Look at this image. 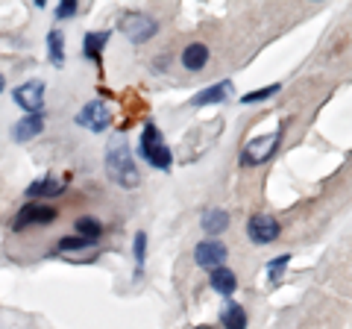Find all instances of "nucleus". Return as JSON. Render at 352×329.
Instances as JSON below:
<instances>
[{"label":"nucleus","mask_w":352,"mask_h":329,"mask_svg":"<svg viewBox=\"0 0 352 329\" xmlns=\"http://www.w3.org/2000/svg\"><path fill=\"white\" fill-rule=\"evenodd\" d=\"M106 173L115 185H120V189H126V191L141 185V171H138L135 156H132V150L124 138H115L112 145L106 147Z\"/></svg>","instance_id":"obj_1"},{"label":"nucleus","mask_w":352,"mask_h":329,"mask_svg":"<svg viewBox=\"0 0 352 329\" xmlns=\"http://www.w3.org/2000/svg\"><path fill=\"white\" fill-rule=\"evenodd\" d=\"M141 156H144V159L153 164V168L170 171L173 153H170L168 145H164V138H162V133H159L156 124H147L144 133H141Z\"/></svg>","instance_id":"obj_2"},{"label":"nucleus","mask_w":352,"mask_h":329,"mask_svg":"<svg viewBox=\"0 0 352 329\" xmlns=\"http://www.w3.org/2000/svg\"><path fill=\"white\" fill-rule=\"evenodd\" d=\"M279 138H282V129H273V133L267 136H258L244 145V150H241V164L244 168H256V164H264L273 153H276L279 147Z\"/></svg>","instance_id":"obj_3"},{"label":"nucleus","mask_w":352,"mask_h":329,"mask_svg":"<svg viewBox=\"0 0 352 329\" xmlns=\"http://www.w3.org/2000/svg\"><path fill=\"white\" fill-rule=\"evenodd\" d=\"M120 32H124L132 45H144V41H150L159 32V24L144 12H129L120 18Z\"/></svg>","instance_id":"obj_4"},{"label":"nucleus","mask_w":352,"mask_h":329,"mask_svg":"<svg viewBox=\"0 0 352 329\" xmlns=\"http://www.w3.org/2000/svg\"><path fill=\"white\" fill-rule=\"evenodd\" d=\"M12 100L24 109L27 115H41L44 109V83L41 80H27L12 92Z\"/></svg>","instance_id":"obj_5"},{"label":"nucleus","mask_w":352,"mask_h":329,"mask_svg":"<svg viewBox=\"0 0 352 329\" xmlns=\"http://www.w3.org/2000/svg\"><path fill=\"white\" fill-rule=\"evenodd\" d=\"M76 124L85 127L88 133H103V129L112 124V112H109V106L103 100H91L80 109V115H76Z\"/></svg>","instance_id":"obj_6"},{"label":"nucleus","mask_w":352,"mask_h":329,"mask_svg":"<svg viewBox=\"0 0 352 329\" xmlns=\"http://www.w3.org/2000/svg\"><path fill=\"white\" fill-rule=\"evenodd\" d=\"M247 233H250L252 244H273V241L279 238L282 226H279V221L273 215H252Z\"/></svg>","instance_id":"obj_7"},{"label":"nucleus","mask_w":352,"mask_h":329,"mask_svg":"<svg viewBox=\"0 0 352 329\" xmlns=\"http://www.w3.org/2000/svg\"><path fill=\"white\" fill-rule=\"evenodd\" d=\"M229 256V250L223 241H214V238H208V241H200L194 250V259H197V265L206 268V270H217V268H223V262Z\"/></svg>","instance_id":"obj_8"},{"label":"nucleus","mask_w":352,"mask_h":329,"mask_svg":"<svg viewBox=\"0 0 352 329\" xmlns=\"http://www.w3.org/2000/svg\"><path fill=\"white\" fill-rule=\"evenodd\" d=\"M56 221V209H53V206H24V209H21L18 215H15V229H24V226H30V224H53Z\"/></svg>","instance_id":"obj_9"},{"label":"nucleus","mask_w":352,"mask_h":329,"mask_svg":"<svg viewBox=\"0 0 352 329\" xmlns=\"http://www.w3.org/2000/svg\"><path fill=\"white\" fill-rule=\"evenodd\" d=\"M229 94H232V83H217V85H208V89H203L200 94H197V97H191V106H197V109H200V106H212V103H223L226 100V97Z\"/></svg>","instance_id":"obj_10"},{"label":"nucleus","mask_w":352,"mask_h":329,"mask_svg":"<svg viewBox=\"0 0 352 329\" xmlns=\"http://www.w3.org/2000/svg\"><path fill=\"white\" fill-rule=\"evenodd\" d=\"M41 129H44V118L41 115H27L12 127V138L15 141H30V138H36Z\"/></svg>","instance_id":"obj_11"},{"label":"nucleus","mask_w":352,"mask_h":329,"mask_svg":"<svg viewBox=\"0 0 352 329\" xmlns=\"http://www.w3.org/2000/svg\"><path fill=\"white\" fill-rule=\"evenodd\" d=\"M208 282H212V288H214L217 294H223V297H232V294L238 291V279H235V273L229 270V268H217V270H212Z\"/></svg>","instance_id":"obj_12"},{"label":"nucleus","mask_w":352,"mask_h":329,"mask_svg":"<svg viewBox=\"0 0 352 329\" xmlns=\"http://www.w3.org/2000/svg\"><path fill=\"white\" fill-rule=\"evenodd\" d=\"M200 226H203L206 235H220V233H223V229L229 226V212H223V209H208V212L203 215Z\"/></svg>","instance_id":"obj_13"},{"label":"nucleus","mask_w":352,"mask_h":329,"mask_svg":"<svg viewBox=\"0 0 352 329\" xmlns=\"http://www.w3.org/2000/svg\"><path fill=\"white\" fill-rule=\"evenodd\" d=\"M220 321H223V329H247V309L241 303H226Z\"/></svg>","instance_id":"obj_14"},{"label":"nucleus","mask_w":352,"mask_h":329,"mask_svg":"<svg viewBox=\"0 0 352 329\" xmlns=\"http://www.w3.org/2000/svg\"><path fill=\"white\" fill-rule=\"evenodd\" d=\"M206 62H208V47L200 45V41H194V45H188L182 50V65L188 71H200Z\"/></svg>","instance_id":"obj_15"},{"label":"nucleus","mask_w":352,"mask_h":329,"mask_svg":"<svg viewBox=\"0 0 352 329\" xmlns=\"http://www.w3.org/2000/svg\"><path fill=\"white\" fill-rule=\"evenodd\" d=\"M47 56H50V65H56V68L65 65V36L59 30L47 32Z\"/></svg>","instance_id":"obj_16"},{"label":"nucleus","mask_w":352,"mask_h":329,"mask_svg":"<svg viewBox=\"0 0 352 329\" xmlns=\"http://www.w3.org/2000/svg\"><path fill=\"white\" fill-rule=\"evenodd\" d=\"M65 189H62V182L56 180H38V182H32L30 189H27V197H59Z\"/></svg>","instance_id":"obj_17"},{"label":"nucleus","mask_w":352,"mask_h":329,"mask_svg":"<svg viewBox=\"0 0 352 329\" xmlns=\"http://www.w3.org/2000/svg\"><path fill=\"white\" fill-rule=\"evenodd\" d=\"M109 41V32H88L85 36V56H91L94 62H100V53Z\"/></svg>","instance_id":"obj_18"},{"label":"nucleus","mask_w":352,"mask_h":329,"mask_svg":"<svg viewBox=\"0 0 352 329\" xmlns=\"http://www.w3.org/2000/svg\"><path fill=\"white\" fill-rule=\"evenodd\" d=\"M76 233H80L82 238L97 241L103 233V226H100V221H94V217H80V221H76Z\"/></svg>","instance_id":"obj_19"},{"label":"nucleus","mask_w":352,"mask_h":329,"mask_svg":"<svg viewBox=\"0 0 352 329\" xmlns=\"http://www.w3.org/2000/svg\"><path fill=\"white\" fill-rule=\"evenodd\" d=\"M279 89H282V85L279 83H273V85H267V89H258V92H250V94H244V97H241V103H261V100H270V97L273 94H279Z\"/></svg>","instance_id":"obj_20"},{"label":"nucleus","mask_w":352,"mask_h":329,"mask_svg":"<svg viewBox=\"0 0 352 329\" xmlns=\"http://www.w3.org/2000/svg\"><path fill=\"white\" fill-rule=\"evenodd\" d=\"M97 241L91 238H82V235H71V238H62L59 241V250L62 253H71V250H85V247H94Z\"/></svg>","instance_id":"obj_21"},{"label":"nucleus","mask_w":352,"mask_h":329,"mask_svg":"<svg viewBox=\"0 0 352 329\" xmlns=\"http://www.w3.org/2000/svg\"><path fill=\"white\" fill-rule=\"evenodd\" d=\"M288 262H291V256H288V253L273 259L270 265H267V279H270V282H279V279H282V273H285V268H288Z\"/></svg>","instance_id":"obj_22"},{"label":"nucleus","mask_w":352,"mask_h":329,"mask_svg":"<svg viewBox=\"0 0 352 329\" xmlns=\"http://www.w3.org/2000/svg\"><path fill=\"white\" fill-rule=\"evenodd\" d=\"M144 259H147V233H138L135 235V265H138V270L144 268Z\"/></svg>","instance_id":"obj_23"},{"label":"nucleus","mask_w":352,"mask_h":329,"mask_svg":"<svg viewBox=\"0 0 352 329\" xmlns=\"http://www.w3.org/2000/svg\"><path fill=\"white\" fill-rule=\"evenodd\" d=\"M76 12V0H65V3H59L56 6V18L62 21V18H71Z\"/></svg>","instance_id":"obj_24"},{"label":"nucleus","mask_w":352,"mask_h":329,"mask_svg":"<svg viewBox=\"0 0 352 329\" xmlns=\"http://www.w3.org/2000/svg\"><path fill=\"white\" fill-rule=\"evenodd\" d=\"M3 85H6V80H3V74H0V94H3Z\"/></svg>","instance_id":"obj_25"},{"label":"nucleus","mask_w":352,"mask_h":329,"mask_svg":"<svg viewBox=\"0 0 352 329\" xmlns=\"http://www.w3.org/2000/svg\"><path fill=\"white\" fill-rule=\"evenodd\" d=\"M203 329H208V326H203Z\"/></svg>","instance_id":"obj_26"}]
</instances>
